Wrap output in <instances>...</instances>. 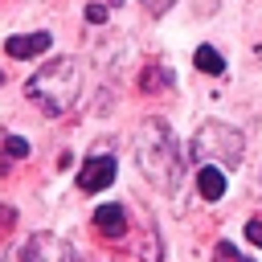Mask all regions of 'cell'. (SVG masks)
Masks as SVG:
<instances>
[{
  "instance_id": "obj_14",
  "label": "cell",
  "mask_w": 262,
  "mask_h": 262,
  "mask_svg": "<svg viewBox=\"0 0 262 262\" xmlns=\"http://www.w3.org/2000/svg\"><path fill=\"white\" fill-rule=\"evenodd\" d=\"M139 4H143V8L151 12V16H164V12H168V8L176 4V0H139Z\"/></svg>"
},
{
  "instance_id": "obj_13",
  "label": "cell",
  "mask_w": 262,
  "mask_h": 262,
  "mask_svg": "<svg viewBox=\"0 0 262 262\" xmlns=\"http://www.w3.org/2000/svg\"><path fill=\"white\" fill-rule=\"evenodd\" d=\"M4 156H8V160H25V156H29V143H25L20 135H8V139H4Z\"/></svg>"
},
{
  "instance_id": "obj_4",
  "label": "cell",
  "mask_w": 262,
  "mask_h": 262,
  "mask_svg": "<svg viewBox=\"0 0 262 262\" xmlns=\"http://www.w3.org/2000/svg\"><path fill=\"white\" fill-rule=\"evenodd\" d=\"M20 262H78V250L61 237V233H33L25 246H20Z\"/></svg>"
},
{
  "instance_id": "obj_8",
  "label": "cell",
  "mask_w": 262,
  "mask_h": 262,
  "mask_svg": "<svg viewBox=\"0 0 262 262\" xmlns=\"http://www.w3.org/2000/svg\"><path fill=\"white\" fill-rule=\"evenodd\" d=\"M49 45H53L49 33H25V37H8L4 41V53L8 57H41Z\"/></svg>"
},
{
  "instance_id": "obj_5",
  "label": "cell",
  "mask_w": 262,
  "mask_h": 262,
  "mask_svg": "<svg viewBox=\"0 0 262 262\" xmlns=\"http://www.w3.org/2000/svg\"><path fill=\"white\" fill-rule=\"evenodd\" d=\"M111 184H115V156L94 151V156L78 168V188H82V192H98V188H111Z\"/></svg>"
},
{
  "instance_id": "obj_15",
  "label": "cell",
  "mask_w": 262,
  "mask_h": 262,
  "mask_svg": "<svg viewBox=\"0 0 262 262\" xmlns=\"http://www.w3.org/2000/svg\"><path fill=\"white\" fill-rule=\"evenodd\" d=\"M86 20L90 25H102L106 20V4H86Z\"/></svg>"
},
{
  "instance_id": "obj_11",
  "label": "cell",
  "mask_w": 262,
  "mask_h": 262,
  "mask_svg": "<svg viewBox=\"0 0 262 262\" xmlns=\"http://www.w3.org/2000/svg\"><path fill=\"white\" fill-rule=\"evenodd\" d=\"M139 86H143V90H156V86H172V70H168V66H160V61H151Z\"/></svg>"
},
{
  "instance_id": "obj_7",
  "label": "cell",
  "mask_w": 262,
  "mask_h": 262,
  "mask_svg": "<svg viewBox=\"0 0 262 262\" xmlns=\"http://www.w3.org/2000/svg\"><path fill=\"white\" fill-rule=\"evenodd\" d=\"M94 229H98L102 237L119 242V237L127 233V209H123V205H98V209H94Z\"/></svg>"
},
{
  "instance_id": "obj_6",
  "label": "cell",
  "mask_w": 262,
  "mask_h": 262,
  "mask_svg": "<svg viewBox=\"0 0 262 262\" xmlns=\"http://www.w3.org/2000/svg\"><path fill=\"white\" fill-rule=\"evenodd\" d=\"M119 262H164V242H160V229L147 221V225L135 233L131 250H123V254H119Z\"/></svg>"
},
{
  "instance_id": "obj_16",
  "label": "cell",
  "mask_w": 262,
  "mask_h": 262,
  "mask_svg": "<svg viewBox=\"0 0 262 262\" xmlns=\"http://www.w3.org/2000/svg\"><path fill=\"white\" fill-rule=\"evenodd\" d=\"M246 237H250L254 246H262V217H250V225H246Z\"/></svg>"
},
{
  "instance_id": "obj_9",
  "label": "cell",
  "mask_w": 262,
  "mask_h": 262,
  "mask_svg": "<svg viewBox=\"0 0 262 262\" xmlns=\"http://www.w3.org/2000/svg\"><path fill=\"white\" fill-rule=\"evenodd\" d=\"M196 192H201L205 201H221V196H225V168L201 164V168H196Z\"/></svg>"
},
{
  "instance_id": "obj_1",
  "label": "cell",
  "mask_w": 262,
  "mask_h": 262,
  "mask_svg": "<svg viewBox=\"0 0 262 262\" xmlns=\"http://www.w3.org/2000/svg\"><path fill=\"white\" fill-rule=\"evenodd\" d=\"M131 151H135V164H139V172L151 188L176 192V184H180V147H176V135H172L168 119H160V115L143 119L135 139H131Z\"/></svg>"
},
{
  "instance_id": "obj_12",
  "label": "cell",
  "mask_w": 262,
  "mask_h": 262,
  "mask_svg": "<svg viewBox=\"0 0 262 262\" xmlns=\"http://www.w3.org/2000/svg\"><path fill=\"white\" fill-rule=\"evenodd\" d=\"M213 262H250L237 246H229V242H217V250H213Z\"/></svg>"
},
{
  "instance_id": "obj_10",
  "label": "cell",
  "mask_w": 262,
  "mask_h": 262,
  "mask_svg": "<svg viewBox=\"0 0 262 262\" xmlns=\"http://www.w3.org/2000/svg\"><path fill=\"white\" fill-rule=\"evenodd\" d=\"M192 61H196V70H205V74H221V70H225V61H221V53H217L213 45H196Z\"/></svg>"
},
{
  "instance_id": "obj_2",
  "label": "cell",
  "mask_w": 262,
  "mask_h": 262,
  "mask_svg": "<svg viewBox=\"0 0 262 262\" xmlns=\"http://www.w3.org/2000/svg\"><path fill=\"white\" fill-rule=\"evenodd\" d=\"M25 94H29V102H33L37 111H45L49 119L66 115V111L78 102V94H82V70H78V61H74V57H53V61H45V66L33 70V78L25 82Z\"/></svg>"
},
{
  "instance_id": "obj_3",
  "label": "cell",
  "mask_w": 262,
  "mask_h": 262,
  "mask_svg": "<svg viewBox=\"0 0 262 262\" xmlns=\"http://www.w3.org/2000/svg\"><path fill=\"white\" fill-rule=\"evenodd\" d=\"M188 151H192V164H217V168H229V172H233V168L242 164L246 139H242V131H237V127L209 119V123H201V127H196V135H192Z\"/></svg>"
}]
</instances>
